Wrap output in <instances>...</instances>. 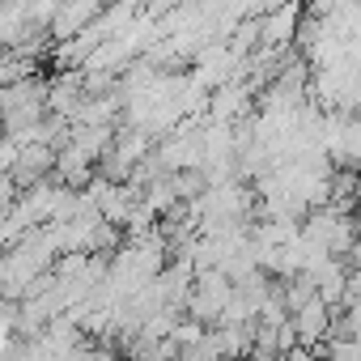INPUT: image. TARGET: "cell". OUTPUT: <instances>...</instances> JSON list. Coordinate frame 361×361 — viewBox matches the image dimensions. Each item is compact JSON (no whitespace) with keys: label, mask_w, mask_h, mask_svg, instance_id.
I'll list each match as a JSON object with an SVG mask.
<instances>
[{"label":"cell","mask_w":361,"mask_h":361,"mask_svg":"<svg viewBox=\"0 0 361 361\" xmlns=\"http://www.w3.org/2000/svg\"><path fill=\"white\" fill-rule=\"evenodd\" d=\"M251 115H255V94L247 90V81H230V85L209 94V119L213 123H238Z\"/></svg>","instance_id":"cell-2"},{"label":"cell","mask_w":361,"mask_h":361,"mask_svg":"<svg viewBox=\"0 0 361 361\" xmlns=\"http://www.w3.org/2000/svg\"><path fill=\"white\" fill-rule=\"evenodd\" d=\"M285 361H319V357L306 353V348H293V353H285Z\"/></svg>","instance_id":"cell-7"},{"label":"cell","mask_w":361,"mask_h":361,"mask_svg":"<svg viewBox=\"0 0 361 361\" xmlns=\"http://www.w3.org/2000/svg\"><path fill=\"white\" fill-rule=\"evenodd\" d=\"M56 361H94V348H90V340H85V344H77V348H68V353H60Z\"/></svg>","instance_id":"cell-6"},{"label":"cell","mask_w":361,"mask_h":361,"mask_svg":"<svg viewBox=\"0 0 361 361\" xmlns=\"http://www.w3.org/2000/svg\"><path fill=\"white\" fill-rule=\"evenodd\" d=\"M204 336H209V331H204L200 323H192V319H178V323H174V331H170V340L178 344V353H192Z\"/></svg>","instance_id":"cell-4"},{"label":"cell","mask_w":361,"mask_h":361,"mask_svg":"<svg viewBox=\"0 0 361 361\" xmlns=\"http://www.w3.org/2000/svg\"><path fill=\"white\" fill-rule=\"evenodd\" d=\"M102 18V5H94V0H77V5H60L56 9V18H51V26H47V39H56V43H73L85 26H94Z\"/></svg>","instance_id":"cell-3"},{"label":"cell","mask_w":361,"mask_h":361,"mask_svg":"<svg viewBox=\"0 0 361 361\" xmlns=\"http://www.w3.org/2000/svg\"><path fill=\"white\" fill-rule=\"evenodd\" d=\"M289 327H293V336H298V348L314 353L319 344H327V340H331L336 314H331V310H327L319 298H310L302 310H293V314H289Z\"/></svg>","instance_id":"cell-1"},{"label":"cell","mask_w":361,"mask_h":361,"mask_svg":"<svg viewBox=\"0 0 361 361\" xmlns=\"http://www.w3.org/2000/svg\"><path fill=\"white\" fill-rule=\"evenodd\" d=\"M13 161H18V145L0 136V178H5V174H13Z\"/></svg>","instance_id":"cell-5"}]
</instances>
